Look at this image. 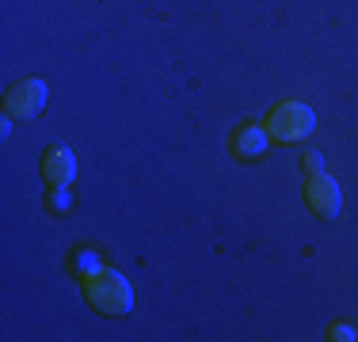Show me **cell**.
<instances>
[{
    "mask_svg": "<svg viewBox=\"0 0 358 342\" xmlns=\"http://www.w3.org/2000/svg\"><path fill=\"white\" fill-rule=\"evenodd\" d=\"M42 103H46V84L31 76V80L12 84V91L4 96V110L12 118H31V114H38V110H42Z\"/></svg>",
    "mask_w": 358,
    "mask_h": 342,
    "instance_id": "277c9868",
    "label": "cell"
},
{
    "mask_svg": "<svg viewBox=\"0 0 358 342\" xmlns=\"http://www.w3.org/2000/svg\"><path fill=\"white\" fill-rule=\"evenodd\" d=\"M267 130L263 126H255V122H248V126H241V130L233 133V152L241 160H259V156H267Z\"/></svg>",
    "mask_w": 358,
    "mask_h": 342,
    "instance_id": "8992f818",
    "label": "cell"
},
{
    "mask_svg": "<svg viewBox=\"0 0 358 342\" xmlns=\"http://www.w3.org/2000/svg\"><path fill=\"white\" fill-rule=\"evenodd\" d=\"M305 205H309L317 217L331 221L339 217V205H343V194H339V183L328 175V171H317V175L305 179Z\"/></svg>",
    "mask_w": 358,
    "mask_h": 342,
    "instance_id": "3957f363",
    "label": "cell"
},
{
    "mask_svg": "<svg viewBox=\"0 0 358 342\" xmlns=\"http://www.w3.org/2000/svg\"><path fill=\"white\" fill-rule=\"evenodd\" d=\"M84 297H88V304L96 308L99 315H126L134 308V289L130 281H126V274L118 270H92L88 278H84Z\"/></svg>",
    "mask_w": 358,
    "mask_h": 342,
    "instance_id": "6da1fadb",
    "label": "cell"
},
{
    "mask_svg": "<svg viewBox=\"0 0 358 342\" xmlns=\"http://www.w3.org/2000/svg\"><path fill=\"white\" fill-rule=\"evenodd\" d=\"M42 175H46L50 186H69L76 179V156L69 149H62V144L46 149V156H42Z\"/></svg>",
    "mask_w": 358,
    "mask_h": 342,
    "instance_id": "5b68a950",
    "label": "cell"
},
{
    "mask_svg": "<svg viewBox=\"0 0 358 342\" xmlns=\"http://www.w3.org/2000/svg\"><path fill=\"white\" fill-rule=\"evenodd\" d=\"M313 130H317V114H313V107H305V103H297V99L278 103V107L271 110V118H267V133L275 137V141H282V144L305 141Z\"/></svg>",
    "mask_w": 358,
    "mask_h": 342,
    "instance_id": "7a4b0ae2",
    "label": "cell"
},
{
    "mask_svg": "<svg viewBox=\"0 0 358 342\" xmlns=\"http://www.w3.org/2000/svg\"><path fill=\"white\" fill-rule=\"evenodd\" d=\"M328 339H336V342H347V339H358L351 327H343V323H336V327L328 331Z\"/></svg>",
    "mask_w": 358,
    "mask_h": 342,
    "instance_id": "52a82bcc",
    "label": "cell"
},
{
    "mask_svg": "<svg viewBox=\"0 0 358 342\" xmlns=\"http://www.w3.org/2000/svg\"><path fill=\"white\" fill-rule=\"evenodd\" d=\"M305 168H309V175H317V171L324 168V160H320V152H309V156H305Z\"/></svg>",
    "mask_w": 358,
    "mask_h": 342,
    "instance_id": "ba28073f",
    "label": "cell"
}]
</instances>
